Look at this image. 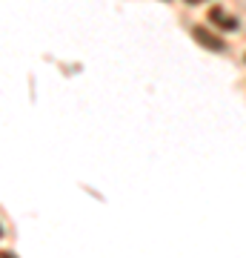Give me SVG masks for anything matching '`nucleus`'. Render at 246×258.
Instances as JSON below:
<instances>
[{
    "label": "nucleus",
    "instance_id": "7ed1b4c3",
    "mask_svg": "<svg viewBox=\"0 0 246 258\" xmlns=\"http://www.w3.org/2000/svg\"><path fill=\"white\" fill-rule=\"evenodd\" d=\"M183 3H189V6H198V3H206V0H183Z\"/></svg>",
    "mask_w": 246,
    "mask_h": 258
},
{
    "label": "nucleus",
    "instance_id": "f03ea898",
    "mask_svg": "<svg viewBox=\"0 0 246 258\" xmlns=\"http://www.w3.org/2000/svg\"><path fill=\"white\" fill-rule=\"evenodd\" d=\"M209 20L212 23H218L220 29H226V32H235L240 23H237V18H232L226 9H220V6H215V9H209Z\"/></svg>",
    "mask_w": 246,
    "mask_h": 258
},
{
    "label": "nucleus",
    "instance_id": "f257e3e1",
    "mask_svg": "<svg viewBox=\"0 0 246 258\" xmlns=\"http://www.w3.org/2000/svg\"><path fill=\"white\" fill-rule=\"evenodd\" d=\"M192 37L201 43L203 49H209V52H226V43H223V37L209 32L206 26H195L192 29Z\"/></svg>",
    "mask_w": 246,
    "mask_h": 258
},
{
    "label": "nucleus",
    "instance_id": "20e7f679",
    "mask_svg": "<svg viewBox=\"0 0 246 258\" xmlns=\"http://www.w3.org/2000/svg\"><path fill=\"white\" fill-rule=\"evenodd\" d=\"M0 238H3V227H0Z\"/></svg>",
    "mask_w": 246,
    "mask_h": 258
}]
</instances>
